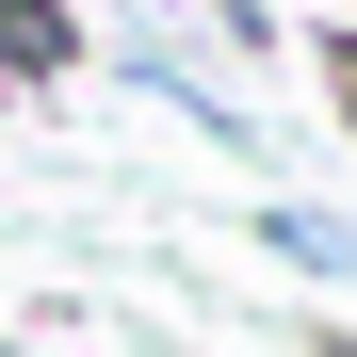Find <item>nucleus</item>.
<instances>
[{
    "label": "nucleus",
    "mask_w": 357,
    "mask_h": 357,
    "mask_svg": "<svg viewBox=\"0 0 357 357\" xmlns=\"http://www.w3.org/2000/svg\"><path fill=\"white\" fill-rule=\"evenodd\" d=\"M341 357H357V341H341Z\"/></svg>",
    "instance_id": "6"
},
{
    "label": "nucleus",
    "mask_w": 357,
    "mask_h": 357,
    "mask_svg": "<svg viewBox=\"0 0 357 357\" xmlns=\"http://www.w3.org/2000/svg\"><path fill=\"white\" fill-rule=\"evenodd\" d=\"M244 244L276 260V276H309V292H357V211H309V195H260V227Z\"/></svg>",
    "instance_id": "1"
},
{
    "label": "nucleus",
    "mask_w": 357,
    "mask_h": 357,
    "mask_svg": "<svg viewBox=\"0 0 357 357\" xmlns=\"http://www.w3.org/2000/svg\"><path fill=\"white\" fill-rule=\"evenodd\" d=\"M114 66H130L146 98H178V114H195L211 146H244V130H260V114H227V82H211V66H178V33H130V49H114Z\"/></svg>",
    "instance_id": "3"
},
{
    "label": "nucleus",
    "mask_w": 357,
    "mask_h": 357,
    "mask_svg": "<svg viewBox=\"0 0 357 357\" xmlns=\"http://www.w3.org/2000/svg\"><path fill=\"white\" fill-rule=\"evenodd\" d=\"M325 114H341V130H357V33L325 49Z\"/></svg>",
    "instance_id": "4"
},
{
    "label": "nucleus",
    "mask_w": 357,
    "mask_h": 357,
    "mask_svg": "<svg viewBox=\"0 0 357 357\" xmlns=\"http://www.w3.org/2000/svg\"><path fill=\"white\" fill-rule=\"evenodd\" d=\"M0 357H33V341H0Z\"/></svg>",
    "instance_id": "5"
},
{
    "label": "nucleus",
    "mask_w": 357,
    "mask_h": 357,
    "mask_svg": "<svg viewBox=\"0 0 357 357\" xmlns=\"http://www.w3.org/2000/svg\"><path fill=\"white\" fill-rule=\"evenodd\" d=\"M82 66V0H0V98H49Z\"/></svg>",
    "instance_id": "2"
}]
</instances>
